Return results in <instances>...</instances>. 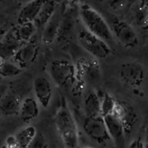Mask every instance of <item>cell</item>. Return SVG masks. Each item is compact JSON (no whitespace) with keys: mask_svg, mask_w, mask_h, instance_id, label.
Segmentation results:
<instances>
[{"mask_svg":"<svg viewBox=\"0 0 148 148\" xmlns=\"http://www.w3.org/2000/svg\"><path fill=\"white\" fill-rule=\"evenodd\" d=\"M54 122L64 148H77L79 145L77 126L64 100L55 115Z\"/></svg>","mask_w":148,"mask_h":148,"instance_id":"6da1fadb","label":"cell"},{"mask_svg":"<svg viewBox=\"0 0 148 148\" xmlns=\"http://www.w3.org/2000/svg\"><path fill=\"white\" fill-rule=\"evenodd\" d=\"M79 15L86 30L107 43L114 41L111 27L97 10L88 4H82L79 7Z\"/></svg>","mask_w":148,"mask_h":148,"instance_id":"7a4b0ae2","label":"cell"},{"mask_svg":"<svg viewBox=\"0 0 148 148\" xmlns=\"http://www.w3.org/2000/svg\"><path fill=\"white\" fill-rule=\"evenodd\" d=\"M77 41L84 50L96 59H105L112 53V49L106 41L86 29L78 32Z\"/></svg>","mask_w":148,"mask_h":148,"instance_id":"3957f363","label":"cell"},{"mask_svg":"<svg viewBox=\"0 0 148 148\" xmlns=\"http://www.w3.org/2000/svg\"><path fill=\"white\" fill-rule=\"evenodd\" d=\"M49 74L56 86L67 87L75 82L77 77L76 68L66 59H55L49 65Z\"/></svg>","mask_w":148,"mask_h":148,"instance_id":"277c9868","label":"cell"},{"mask_svg":"<svg viewBox=\"0 0 148 148\" xmlns=\"http://www.w3.org/2000/svg\"><path fill=\"white\" fill-rule=\"evenodd\" d=\"M82 128L87 136L99 145H105L112 142L108 135L103 116L86 117L82 124Z\"/></svg>","mask_w":148,"mask_h":148,"instance_id":"5b68a950","label":"cell"},{"mask_svg":"<svg viewBox=\"0 0 148 148\" xmlns=\"http://www.w3.org/2000/svg\"><path fill=\"white\" fill-rule=\"evenodd\" d=\"M112 33L120 44L126 48H134L138 45L139 38L132 26L124 20H114Z\"/></svg>","mask_w":148,"mask_h":148,"instance_id":"8992f818","label":"cell"},{"mask_svg":"<svg viewBox=\"0 0 148 148\" xmlns=\"http://www.w3.org/2000/svg\"><path fill=\"white\" fill-rule=\"evenodd\" d=\"M40 50V45L38 40H31L23 44L13 57L14 63L17 64L22 70L30 67L37 59Z\"/></svg>","mask_w":148,"mask_h":148,"instance_id":"52a82bcc","label":"cell"},{"mask_svg":"<svg viewBox=\"0 0 148 148\" xmlns=\"http://www.w3.org/2000/svg\"><path fill=\"white\" fill-rule=\"evenodd\" d=\"M121 81L132 87H140L145 82V71L143 65L136 62H129L121 65L119 70Z\"/></svg>","mask_w":148,"mask_h":148,"instance_id":"ba28073f","label":"cell"},{"mask_svg":"<svg viewBox=\"0 0 148 148\" xmlns=\"http://www.w3.org/2000/svg\"><path fill=\"white\" fill-rule=\"evenodd\" d=\"M113 114L120 120L126 136H130L137 121V115L131 104L124 101H116Z\"/></svg>","mask_w":148,"mask_h":148,"instance_id":"9c48e42d","label":"cell"},{"mask_svg":"<svg viewBox=\"0 0 148 148\" xmlns=\"http://www.w3.org/2000/svg\"><path fill=\"white\" fill-rule=\"evenodd\" d=\"M108 135L117 148H124L125 142V132L122 123L114 114L103 117Z\"/></svg>","mask_w":148,"mask_h":148,"instance_id":"30bf717a","label":"cell"},{"mask_svg":"<svg viewBox=\"0 0 148 148\" xmlns=\"http://www.w3.org/2000/svg\"><path fill=\"white\" fill-rule=\"evenodd\" d=\"M33 87L35 97L38 102L43 108H47L50 104L53 94L50 81L45 76L39 75L33 81Z\"/></svg>","mask_w":148,"mask_h":148,"instance_id":"8fae6325","label":"cell"},{"mask_svg":"<svg viewBox=\"0 0 148 148\" xmlns=\"http://www.w3.org/2000/svg\"><path fill=\"white\" fill-rule=\"evenodd\" d=\"M76 72L82 79L90 83L98 82L101 77L100 66L96 60L81 59L78 62Z\"/></svg>","mask_w":148,"mask_h":148,"instance_id":"7c38bea8","label":"cell"},{"mask_svg":"<svg viewBox=\"0 0 148 148\" xmlns=\"http://www.w3.org/2000/svg\"><path fill=\"white\" fill-rule=\"evenodd\" d=\"M62 17V13L57 12L56 10L55 11L50 20L43 26L41 36L42 43L46 45H50L56 40Z\"/></svg>","mask_w":148,"mask_h":148,"instance_id":"4fadbf2b","label":"cell"},{"mask_svg":"<svg viewBox=\"0 0 148 148\" xmlns=\"http://www.w3.org/2000/svg\"><path fill=\"white\" fill-rule=\"evenodd\" d=\"M39 113V104L36 98L27 97L21 102L19 115L20 119L24 123H29L36 119L38 116Z\"/></svg>","mask_w":148,"mask_h":148,"instance_id":"5bb4252c","label":"cell"},{"mask_svg":"<svg viewBox=\"0 0 148 148\" xmlns=\"http://www.w3.org/2000/svg\"><path fill=\"white\" fill-rule=\"evenodd\" d=\"M22 44L23 43L16 39L10 31L0 40V57L4 60H8L10 58H13Z\"/></svg>","mask_w":148,"mask_h":148,"instance_id":"9a60e30c","label":"cell"},{"mask_svg":"<svg viewBox=\"0 0 148 148\" xmlns=\"http://www.w3.org/2000/svg\"><path fill=\"white\" fill-rule=\"evenodd\" d=\"M46 0H33L26 3L19 13L17 21L19 24L25 23H33L36 16Z\"/></svg>","mask_w":148,"mask_h":148,"instance_id":"2e32d148","label":"cell"},{"mask_svg":"<svg viewBox=\"0 0 148 148\" xmlns=\"http://www.w3.org/2000/svg\"><path fill=\"white\" fill-rule=\"evenodd\" d=\"M21 100L20 97L14 93H9L1 98L0 110L5 115H14L20 113Z\"/></svg>","mask_w":148,"mask_h":148,"instance_id":"e0dca14e","label":"cell"},{"mask_svg":"<svg viewBox=\"0 0 148 148\" xmlns=\"http://www.w3.org/2000/svg\"><path fill=\"white\" fill-rule=\"evenodd\" d=\"M84 110L86 117L101 115V97L94 90H91L85 96Z\"/></svg>","mask_w":148,"mask_h":148,"instance_id":"ac0fdd59","label":"cell"},{"mask_svg":"<svg viewBox=\"0 0 148 148\" xmlns=\"http://www.w3.org/2000/svg\"><path fill=\"white\" fill-rule=\"evenodd\" d=\"M56 10V2L53 0H46L33 21L36 28H43V26L50 20Z\"/></svg>","mask_w":148,"mask_h":148,"instance_id":"d6986e66","label":"cell"},{"mask_svg":"<svg viewBox=\"0 0 148 148\" xmlns=\"http://www.w3.org/2000/svg\"><path fill=\"white\" fill-rule=\"evenodd\" d=\"M36 29L33 23H25L19 24L10 32L16 39L23 44L33 39Z\"/></svg>","mask_w":148,"mask_h":148,"instance_id":"ffe728a7","label":"cell"},{"mask_svg":"<svg viewBox=\"0 0 148 148\" xmlns=\"http://www.w3.org/2000/svg\"><path fill=\"white\" fill-rule=\"evenodd\" d=\"M74 24H75V17L73 16L72 12L69 11L64 14L56 39L62 42L67 41L72 33Z\"/></svg>","mask_w":148,"mask_h":148,"instance_id":"44dd1931","label":"cell"},{"mask_svg":"<svg viewBox=\"0 0 148 148\" xmlns=\"http://www.w3.org/2000/svg\"><path fill=\"white\" fill-rule=\"evenodd\" d=\"M37 134V130L33 126H27L19 131L15 135L20 148H27Z\"/></svg>","mask_w":148,"mask_h":148,"instance_id":"7402d4cb","label":"cell"},{"mask_svg":"<svg viewBox=\"0 0 148 148\" xmlns=\"http://www.w3.org/2000/svg\"><path fill=\"white\" fill-rule=\"evenodd\" d=\"M116 104V100L112 95L105 92L101 97V116L104 117L114 113Z\"/></svg>","mask_w":148,"mask_h":148,"instance_id":"603a6c76","label":"cell"},{"mask_svg":"<svg viewBox=\"0 0 148 148\" xmlns=\"http://www.w3.org/2000/svg\"><path fill=\"white\" fill-rule=\"evenodd\" d=\"M23 70L14 62L9 60H4L0 66V75L4 78H12L17 76L22 73Z\"/></svg>","mask_w":148,"mask_h":148,"instance_id":"cb8c5ba5","label":"cell"},{"mask_svg":"<svg viewBox=\"0 0 148 148\" xmlns=\"http://www.w3.org/2000/svg\"><path fill=\"white\" fill-rule=\"evenodd\" d=\"M136 24L143 28H148V10L140 7L134 15Z\"/></svg>","mask_w":148,"mask_h":148,"instance_id":"d4e9b609","label":"cell"},{"mask_svg":"<svg viewBox=\"0 0 148 148\" xmlns=\"http://www.w3.org/2000/svg\"><path fill=\"white\" fill-rule=\"evenodd\" d=\"M48 142L42 133H38L27 148H48Z\"/></svg>","mask_w":148,"mask_h":148,"instance_id":"484cf974","label":"cell"},{"mask_svg":"<svg viewBox=\"0 0 148 148\" xmlns=\"http://www.w3.org/2000/svg\"><path fill=\"white\" fill-rule=\"evenodd\" d=\"M128 0H107V3L111 10L119 12L124 10L127 6Z\"/></svg>","mask_w":148,"mask_h":148,"instance_id":"4316f807","label":"cell"},{"mask_svg":"<svg viewBox=\"0 0 148 148\" xmlns=\"http://www.w3.org/2000/svg\"><path fill=\"white\" fill-rule=\"evenodd\" d=\"M4 147L6 148H20L19 147L18 142H17V139L15 136L10 135L7 137L5 140V145Z\"/></svg>","mask_w":148,"mask_h":148,"instance_id":"83f0119b","label":"cell"},{"mask_svg":"<svg viewBox=\"0 0 148 148\" xmlns=\"http://www.w3.org/2000/svg\"><path fill=\"white\" fill-rule=\"evenodd\" d=\"M128 148H145V144L141 137L134 139L129 145Z\"/></svg>","mask_w":148,"mask_h":148,"instance_id":"f1b7e54d","label":"cell"},{"mask_svg":"<svg viewBox=\"0 0 148 148\" xmlns=\"http://www.w3.org/2000/svg\"><path fill=\"white\" fill-rule=\"evenodd\" d=\"M140 7L148 10V0H140Z\"/></svg>","mask_w":148,"mask_h":148,"instance_id":"f546056e","label":"cell"},{"mask_svg":"<svg viewBox=\"0 0 148 148\" xmlns=\"http://www.w3.org/2000/svg\"><path fill=\"white\" fill-rule=\"evenodd\" d=\"M145 144V148H148V128L146 131V140Z\"/></svg>","mask_w":148,"mask_h":148,"instance_id":"4dcf8cb0","label":"cell"},{"mask_svg":"<svg viewBox=\"0 0 148 148\" xmlns=\"http://www.w3.org/2000/svg\"><path fill=\"white\" fill-rule=\"evenodd\" d=\"M20 1H22V2H25L26 4V3L27 2H30V1H33V0H20Z\"/></svg>","mask_w":148,"mask_h":148,"instance_id":"1f68e13d","label":"cell"},{"mask_svg":"<svg viewBox=\"0 0 148 148\" xmlns=\"http://www.w3.org/2000/svg\"><path fill=\"white\" fill-rule=\"evenodd\" d=\"M3 62H4V59H3L1 57H0V66H1V64L3 63Z\"/></svg>","mask_w":148,"mask_h":148,"instance_id":"d6a6232c","label":"cell"},{"mask_svg":"<svg viewBox=\"0 0 148 148\" xmlns=\"http://www.w3.org/2000/svg\"><path fill=\"white\" fill-rule=\"evenodd\" d=\"M82 148H92L90 147H88V146H85V147H82Z\"/></svg>","mask_w":148,"mask_h":148,"instance_id":"836d02e7","label":"cell"},{"mask_svg":"<svg viewBox=\"0 0 148 148\" xmlns=\"http://www.w3.org/2000/svg\"><path fill=\"white\" fill-rule=\"evenodd\" d=\"M2 1H3V0H0V2H1Z\"/></svg>","mask_w":148,"mask_h":148,"instance_id":"e575fe53","label":"cell"},{"mask_svg":"<svg viewBox=\"0 0 148 148\" xmlns=\"http://www.w3.org/2000/svg\"><path fill=\"white\" fill-rule=\"evenodd\" d=\"M0 124H1V120H0Z\"/></svg>","mask_w":148,"mask_h":148,"instance_id":"d590c367","label":"cell"},{"mask_svg":"<svg viewBox=\"0 0 148 148\" xmlns=\"http://www.w3.org/2000/svg\"><path fill=\"white\" fill-rule=\"evenodd\" d=\"M4 148H6V147H4Z\"/></svg>","mask_w":148,"mask_h":148,"instance_id":"8d00e7d4","label":"cell"},{"mask_svg":"<svg viewBox=\"0 0 148 148\" xmlns=\"http://www.w3.org/2000/svg\"><path fill=\"white\" fill-rule=\"evenodd\" d=\"M147 29H148V28H147Z\"/></svg>","mask_w":148,"mask_h":148,"instance_id":"74e56055","label":"cell"}]
</instances>
